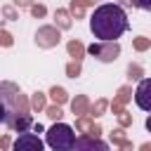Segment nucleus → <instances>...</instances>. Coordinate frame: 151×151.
<instances>
[{"label": "nucleus", "mask_w": 151, "mask_h": 151, "mask_svg": "<svg viewBox=\"0 0 151 151\" xmlns=\"http://www.w3.org/2000/svg\"><path fill=\"white\" fill-rule=\"evenodd\" d=\"M127 14L120 5L104 2L99 5L90 17V31L99 40H116L127 31Z\"/></svg>", "instance_id": "f257e3e1"}, {"label": "nucleus", "mask_w": 151, "mask_h": 151, "mask_svg": "<svg viewBox=\"0 0 151 151\" xmlns=\"http://www.w3.org/2000/svg\"><path fill=\"white\" fill-rule=\"evenodd\" d=\"M47 144H50V149L52 151H73V146H76V132H73V127L71 125H66V123H54L50 130H47Z\"/></svg>", "instance_id": "f03ea898"}, {"label": "nucleus", "mask_w": 151, "mask_h": 151, "mask_svg": "<svg viewBox=\"0 0 151 151\" xmlns=\"http://www.w3.org/2000/svg\"><path fill=\"white\" fill-rule=\"evenodd\" d=\"M0 101H2V111H17V113H28V109H31V101L21 94V90L14 85V83H9V80H5L2 85H0Z\"/></svg>", "instance_id": "7ed1b4c3"}, {"label": "nucleus", "mask_w": 151, "mask_h": 151, "mask_svg": "<svg viewBox=\"0 0 151 151\" xmlns=\"http://www.w3.org/2000/svg\"><path fill=\"white\" fill-rule=\"evenodd\" d=\"M87 52L92 54V57H97L99 61H116L118 59V54H120V45H118V40H99V42H92L90 47H87Z\"/></svg>", "instance_id": "20e7f679"}, {"label": "nucleus", "mask_w": 151, "mask_h": 151, "mask_svg": "<svg viewBox=\"0 0 151 151\" xmlns=\"http://www.w3.org/2000/svg\"><path fill=\"white\" fill-rule=\"evenodd\" d=\"M0 120L7 130L12 132H26L28 127H33V118L31 113H17V111H2L0 113Z\"/></svg>", "instance_id": "39448f33"}, {"label": "nucleus", "mask_w": 151, "mask_h": 151, "mask_svg": "<svg viewBox=\"0 0 151 151\" xmlns=\"http://www.w3.org/2000/svg\"><path fill=\"white\" fill-rule=\"evenodd\" d=\"M59 40H61V35H59V26H40L38 33H35V42H38V47H45V50L57 47Z\"/></svg>", "instance_id": "423d86ee"}, {"label": "nucleus", "mask_w": 151, "mask_h": 151, "mask_svg": "<svg viewBox=\"0 0 151 151\" xmlns=\"http://www.w3.org/2000/svg\"><path fill=\"white\" fill-rule=\"evenodd\" d=\"M12 151H42V139L35 132H21L14 139Z\"/></svg>", "instance_id": "0eeeda50"}, {"label": "nucleus", "mask_w": 151, "mask_h": 151, "mask_svg": "<svg viewBox=\"0 0 151 151\" xmlns=\"http://www.w3.org/2000/svg\"><path fill=\"white\" fill-rule=\"evenodd\" d=\"M73 151H111V149H109V144H106L104 139H99V137H92V134H80V137L76 139Z\"/></svg>", "instance_id": "6e6552de"}, {"label": "nucleus", "mask_w": 151, "mask_h": 151, "mask_svg": "<svg viewBox=\"0 0 151 151\" xmlns=\"http://www.w3.org/2000/svg\"><path fill=\"white\" fill-rule=\"evenodd\" d=\"M134 101L142 111H151V78H142L134 90Z\"/></svg>", "instance_id": "1a4fd4ad"}, {"label": "nucleus", "mask_w": 151, "mask_h": 151, "mask_svg": "<svg viewBox=\"0 0 151 151\" xmlns=\"http://www.w3.org/2000/svg\"><path fill=\"white\" fill-rule=\"evenodd\" d=\"M90 109H92V106H90V99H87L85 94H78V97L71 101V111H73L78 118H80V116H87Z\"/></svg>", "instance_id": "9d476101"}, {"label": "nucleus", "mask_w": 151, "mask_h": 151, "mask_svg": "<svg viewBox=\"0 0 151 151\" xmlns=\"http://www.w3.org/2000/svg\"><path fill=\"white\" fill-rule=\"evenodd\" d=\"M76 127H78V130H83L85 134H92V137H99V134H101V127H99L94 120H87L85 116H80V118L76 120Z\"/></svg>", "instance_id": "9b49d317"}, {"label": "nucleus", "mask_w": 151, "mask_h": 151, "mask_svg": "<svg viewBox=\"0 0 151 151\" xmlns=\"http://www.w3.org/2000/svg\"><path fill=\"white\" fill-rule=\"evenodd\" d=\"M130 97H132V92H130V87H127V85H123V87L118 90V94H116V99H113V111H116V113H118V111H123V104H125V101H127Z\"/></svg>", "instance_id": "f8f14e48"}, {"label": "nucleus", "mask_w": 151, "mask_h": 151, "mask_svg": "<svg viewBox=\"0 0 151 151\" xmlns=\"http://www.w3.org/2000/svg\"><path fill=\"white\" fill-rule=\"evenodd\" d=\"M54 19H57L59 28H71V9H57Z\"/></svg>", "instance_id": "ddd939ff"}, {"label": "nucleus", "mask_w": 151, "mask_h": 151, "mask_svg": "<svg viewBox=\"0 0 151 151\" xmlns=\"http://www.w3.org/2000/svg\"><path fill=\"white\" fill-rule=\"evenodd\" d=\"M66 50H68V57H73V59H83V54H85V47L80 40H68Z\"/></svg>", "instance_id": "4468645a"}, {"label": "nucleus", "mask_w": 151, "mask_h": 151, "mask_svg": "<svg viewBox=\"0 0 151 151\" xmlns=\"http://www.w3.org/2000/svg\"><path fill=\"white\" fill-rule=\"evenodd\" d=\"M111 142H113V144H118L123 151H130V149H132V144L125 139V132H123V127H118V130L111 134Z\"/></svg>", "instance_id": "2eb2a0df"}, {"label": "nucleus", "mask_w": 151, "mask_h": 151, "mask_svg": "<svg viewBox=\"0 0 151 151\" xmlns=\"http://www.w3.org/2000/svg\"><path fill=\"white\" fill-rule=\"evenodd\" d=\"M50 97L54 99V104H64V101L68 99V94H66V90H64V87H59V85H54V87L50 90Z\"/></svg>", "instance_id": "dca6fc26"}, {"label": "nucleus", "mask_w": 151, "mask_h": 151, "mask_svg": "<svg viewBox=\"0 0 151 151\" xmlns=\"http://www.w3.org/2000/svg\"><path fill=\"white\" fill-rule=\"evenodd\" d=\"M106 106H109V101H106V99H97V101H94V106L90 109V116H92V118H94V116H101V113L106 111Z\"/></svg>", "instance_id": "f3484780"}, {"label": "nucleus", "mask_w": 151, "mask_h": 151, "mask_svg": "<svg viewBox=\"0 0 151 151\" xmlns=\"http://www.w3.org/2000/svg\"><path fill=\"white\" fill-rule=\"evenodd\" d=\"M66 76H68V78H78V76H80V59H73V61L66 66Z\"/></svg>", "instance_id": "a211bd4d"}, {"label": "nucleus", "mask_w": 151, "mask_h": 151, "mask_svg": "<svg viewBox=\"0 0 151 151\" xmlns=\"http://www.w3.org/2000/svg\"><path fill=\"white\" fill-rule=\"evenodd\" d=\"M31 106H33L35 111H42V109H45V94H42V92H35V94L31 97Z\"/></svg>", "instance_id": "6ab92c4d"}, {"label": "nucleus", "mask_w": 151, "mask_h": 151, "mask_svg": "<svg viewBox=\"0 0 151 151\" xmlns=\"http://www.w3.org/2000/svg\"><path fill=\"white\" fill-rule=\"evenodd\" d=\"M134 50H139V52H144V50H149L151 47V40L149 38H144V35H139V38H134Z\"/></svg>", "instance_id": "aec40b11"}, {"label": "nucleus", "mask_w": 151, "mask_h": 151, "mask_svg": "<svg viewBox=\"0 0 151 151\" xmlns=\"http://www.w3.org/2000/svg\"><path fill=\"white\" fill-rule=\"evenodd\" d=\"M71 14L73 17H83L85 14V5L80 0H71Z\"/></svg>", "instance_id": "412c9836"}, {"label": "nucleus", "mask_w": 151, "mask_h": 151, "mask_svg": "<svg viewBox=\"0 0 151 151\" xmlns=\"http://www.w3.org/2000/svg\"><path fill=\"white\" fill-rule=\"evenodd\" d=\"M127 78H130V80H139V78H142V66H139V64H130Z\"/></svg>", "instance_id": "4be33fe9"}, {"label": "nucleus", "mask_w": 151, "mask_h": 151, "mask_svg": "<svg viewBox=\"0 0 151 151\" xmlns=\"http://www.w3.org/2000/svg\"><path fill=\"white\" fill-rule=\"evenodd\" d=\"M45 113H47L52 120H59V118L64 116V113H61V109H59V104H54V106H47V109H45Z\"/></svg>", "instance_id": "5701e85b"}, {"label": "nucleus", "mask_w": 151, "mask_h": 151, "mask_svg": "<svg viewBox=\"0 0 151 151\" xmlns=\"http://www.w3.org/2000/svg\"><path fill=\"white\" fill-rule=\"evenodd\" d=\"M118 123H120L123 127H127V125L132 123V116H130V113H127V111L123 109V111H118Z\"/></svg>", "instance_id": "b1692460"}, {"label": "nucleus", "mask_w": 151, "mask_h": 151, "mask_svg": "<svg viewBox=\"0 0 151 151\" xmlns=\"http://www.w3.org/2000/svg\"><path fill=\"white\" fill-rule=\"evenodd\" d=\"M2 14H5V19H9V21L19 19V17H17V9H14L12 5H5V7H2Z\"/></svg>", "instance_id": "393cba45"}, {"label": "nucleus", "mask_w": 151, "mask_h": 151, "mask_svg": "<svg viewBox=\"0 0 151 151\" xmlns=\"http://www.w3.org/2000/svg\"><path fill=\"white\" fill-rule=\"evenodd\" d=\"M31 14L33 17H45L47 9H45V5H31Z\"/></svg>", "instance_id": "a878e982"}, {"label": "nucleus", "mask_w": 151, "mask_h": 151, "mask_svg": "<svg viewBox=\"0 0 151 151\" xmlns=\"http://www.w3.org/2000/svg\"><path fill=\"white\" fill-rule=\"evenodd\" d=\"M0 38H2V40H0L2 47H9V45H12V35H9L7 31H0Z\"/></svg>", "instance_id": "bb28decb"}, {"label": "nucleus", "mask_w": 151, "mask_h": 151, "mask_svg": "<svg viewBox=\"0 0 151 151\" xmlns=\"http://www.w3.org/2000/svg\"><path fill=\"white\" fill-rule=\"evenodd\" d=\"M17 7H31V0H14Z\"/></svg>", "instance_id": "cd10ccee"}, {"label": "nucleus", "mask_w": 151, "mask_h": 151, "mask_svg": "<svg viewBox=\"0 0 151 151\" xmlns=\"http://www.w3.org/2000/svg\"><path fill=\"white\" fill-rule=\"evenodd\" d=\"M2 149H9V137H7V134L2 137Z\"/></svg>", "instance_id": "c85d7f7f"}, {"label": "nucleus", "mask_w": 151, "mask_h": 151, "mask_svg": "<svg viewBox=\"0 0 151 151\" xmlns=\"http://www.w3.org/2000/svg\"><path fill=\"white\" fill-rule=\"evenodd\" d=\"M139 151H151V144H142V149Z\"/></svg>", "instance_id": "c756f323"}, {"label": "nucleus", "mask_w": 151, "mask_h": 151, "mask_svg": "<svg viewBox=\"0 0 151 151\" xmlns=\"http://www.w3.org/2000/svg\"><path fill=\"white\" fill-rule=\"evenodd\" d=\"M146 130H149V132H151V116H149V118H146Z\"/></svg>", "instance_id": "7c9ffc66"}, {"label": "nucleus", "mask_w": 151, "mask_h": 151, "mask_svg": "<svg viewBox=\"0 0 151 151\" xmlns=\"http://www.w3.org/2000/svg\"><path fill=\"white\" fill-rule=\"evenodd\" d=\"M80 2H83V5H92L94 0H80Z\"/></svg>", "instance_id": "2f4dec72"}, {"label": "nucleus", "mask_w": 151, "mask_h": 151, "mask_svg": "<svg viewBox=\"0 0 151 151\" xmlns=\"http://www.w3.org/2000/svg\"><path fill=\"white\" fill-rule=\"evenodd\" d=\"M120 151H123V149H120Z\"/></svg>", "instance_id": "473e14b6"}]
</instances>
